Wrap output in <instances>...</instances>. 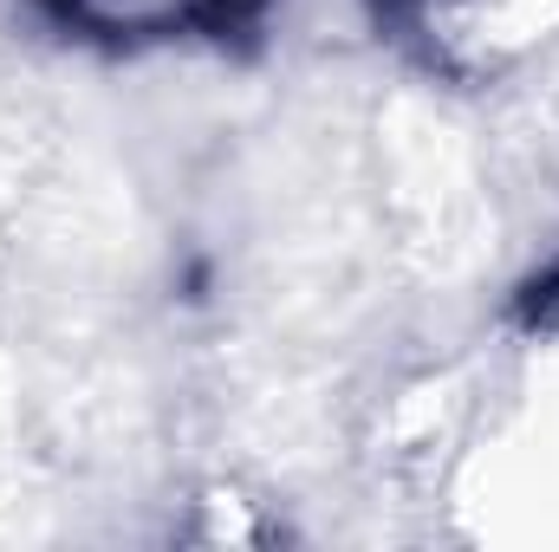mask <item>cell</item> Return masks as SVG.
I'll return each instance as SVG.
<instances>
[{"mask_svg":"<svg viewBox=\"0 0 559 552\" xmlns=\"http://www.w3.org/2000/svg\"><path fill=\"white\" fill-rule=\"evenodd\" d=\"M46 7L98 39H169V33H235L267 0H46Z\"/></svg>","mask_w":559,"mask_h":552,"instance_id":"cell-1","label":"cell"}]
</instances>
